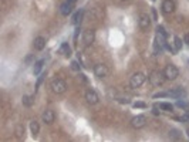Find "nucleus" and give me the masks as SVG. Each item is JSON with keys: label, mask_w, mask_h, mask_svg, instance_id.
I'll use <instances>...</instances> for the list:
<instances>
[{"label": "nucleus", "mask_w": 189, "mask_h": 142, "mask_svg": "<svg viewBox=\"0 0 189 142\" xmlns=\"http://www.w3.org/2000/svg\"><path fill=\"white\" fill-rule=\"evenodd\" d=\"M51 90L54 91L55 94H63L67 90V82L61 78H55L51 81Z\"/></svg>", "instance_id": "f257e3e1"}, {"label": "nucleus", "mask_w": 189, "mask_h": 142, "mask_svg": "<svg viewBox=\"0 0 189 142\" xmlns=\"http://www.w3.org/2000/svg\"><path fill=\"white\" fill-rule=\"evenodd\" d=\"M164 76H165L166 80H176V77L179 76V70L176 68L175 66H172V64H169V66L165 67V70H164Z\"/></svg>", "instance_id": "f03ea898"}, {"label": "nucleus", "mask_w": 189, "mask_h": 142, "mask_svg": "<svg viewBox=\"0 0 189 142\" xmlns=\"http://www.w3.org/2000/svg\"><path fill=\"white\" fill-rule=\"evenodd\" d=\"M145 78H147V77L144 76L142 73H135L134 76L131 77V80H129V85H131L132 88H139V87L145 82Z\"/></svg>", "instance_id": "7ed1b4c3"}, {"label": "nucleus", "mask_w": 189, "mask_h": 142, "mask_svg": "<svg viewBox=\"0 0 189 142\" xmlns=\"http://www.w3.org/2000/svg\"><path fill=\"white\" fill-rule=\"evenodd\" d=\"M164 80H165V76H164V73H159V71H154L149 76V81L154 85H162Z\"/></svg>", "instance_id": "20e7f679"}, {"label": "nucleus", "mask_w": 189, "mask_h": 142, "mask_svg": "<svg viewBox=\"0 0 189 142\" xmlns=\"http://www.w3.org/2000/svg\"><path fill=\"white\" fill-rule=\"evenodd\" d=\"M138 24H139V28H141V30H148L149 26H151V19H149V16L145 14V13L139 14Z\"/></svg>", "instance_id": "39448f33"}, {"label": "nucleus", "mask_w": 189, "mask_h": 142, "mask_svg": "<svg viewBox=\"0 0 189 142\" xmlns=\"http://www.w3.org/2000/svg\"><path fill=\"white\" fill-rule=\"evenodd\" d=\"M94 74L98 78H104L108 74V68H107L105 64H97V66L94 67Z\"/></svg>", "instance_id": "423d86ee"}, {"label": "nucleus", "mask_w": 189, "mask_h": 142, "mask_svg": "<svg viewBox=\"0 0 189 142\" xmlns=\"http://www.w3.org/2000/svg\"><path fill=\"white\" fill-rule=\"evenodd\" d=\"M85 99H87L88 104L94 105V104H97L100 98H98V94L94 90H87L85 91Z\"/></svg>", "instance_id": "0eeeda50"}, {"label": "nucleus", "mask_w": 189, "mask_h": 142, "mask_svg": "<svg viewBox=\"0 0 189 142\" xmlns=\"http://www.w3.org/2000/svg\"><path fill=\"white\" fill-rule=\"evenodd\" d=\"M94 38H95V33H94V30H85L84 34H83L84 46H90V44L94 41Z\"/></svg>", "instance_id": "6e6552de"}, {"label": "nucleus", "mask_w": 189, "mask_h": 142, "mask_svg": "<svg viewBox=\"0 0 189 142\" xmlns=\"http://www.w3.org/2000/svg\"><path fill=\"white\" fill-rule=\"evenodd\" d=\"M176 5H175V2L174 0H164L162 2V11L164 13H172L174 10H175Z\"/></svg>", "instance_id": "1a4fd4ad"}, {"label": "nucleus", "mask_w": 189, "mask_h": 142, "mask_svg": "<svg viewBox=\"0 0 189 142\" xmlns=\"http://www.w3.org/2000/svg\"><path fill=\"white\" fill-rule=\"evenodd\" d=\"M132 127L134 128H142L145 124H147V118L144 117V115H137V117H134L132 118Z\"/></svg>", "instance_id": "9d476101"}, {"label": "nucleus", "mask_w": 189, "mask_h": 142, "mask_svg": "<svg viewBox=\"0 0 189 142\" xmlns=\"http://www.w3.org/2000/svg\"><path fill=\"white\" fill-rule=\"evenodd\" d=\"M165 38H166V33H165V28L162 27V26H159V27L157 28V43H159V44H162V46H165Z\"/></svg>", "instance_id": "9b49d317"}, {"label": "nucleus", "mask_w": 189, "mask_h": 142, "mask_svg": "<svg viewBox=\"0 0 189 142\" xmlns=\"http://www.w3.org/2000/svg\"><path fill=\"white\" fill-rule=\"evenodd\" d=\"M55 119V114L54 111H51V109H47L46 112L43 114V121L46 124H53Z\"/></svg>", "instance_id": "f8f14e48"}, {"label": "nucleus", "mask_w": 189, "mask_h": 142, "mask_svg": "<svg viewBox=\"0 0 189 142\" xmlns=\"http://www.w3.org/2000/svg\"><path fill=\"white\" fill-rule=\"evenodd\" d=\"M33 46H34V48H36V50L41 51L43 48L46 47V38H44V37H36V38H34Z\"/></svg>", "instance_id": "ddd939ff"}, {"label": "nucleus", "mask_w": 189, "mask_h": 142, "mask_svg": "<svg viewBox=\"0 0 189 142\" xmlns=\"http://www.w3.org/2000/svg\"><path fill=\"white\" fill-rule=\"evenodd\" d=\"M185 95H186V91L182 88H176V90H172L168 92V97H174V98H182Z\"/></svg>", "instance_id": "4468645a"}, {"label": "nucleus", "mask_w": 189, "mask_h": 142, "mask_svg": "<svg viewBox=\"0 0 189 142\" xmlns=\"http://www.w3.org/2000/svg\"><path fill=\"white\" fill-rule=\"evenodd\" d=\"M60 11L63 16H68L71 11H73V5L71 3H68V2H65V3H63L60 7Z\"/></svg>", "instance_id": "2eb2a0df"}, {"label": "nucleus", "mask_w": 189, "mask_h": 142, "mask_svg": "<svg viewBox=\"0 0 189 142\" xmlns=\"http://www.w3.org/2000/svg\"><path fill=\"white\" fill-rule=\"evenodd\" d=\"M83 17H84V10H78L77 13L74 14V17H73V23L75 24V26H78V24L81 23Z\"/></svg>", "instance_id": "dca6fc26"}, {"label": "nucleus", "mask_w": 189, "mask_h": 142, "mask_svg": "<svg viewBox=\"0 0 189 142\" xmlns=\"http://www.w3.org/2000/svg\"><path fill=\"white\" fill-rule=\"evenodd\" d=\"M22 102H23L24 107H31V105L34 104V98H33L31 95H23Z\"/></svg>", "instance_id": "f3484780"}, {"label": "nucleus", "mask_w": 189, "mask_h": 142, "mask_svg": "<svg viewBox=\"0 0 189 142\" xmlns=\"http://www.w3.org/2000/svg\"><path fill=\"white\" fill-rule=\"evenodd\" d=\"M30 131H31V134L34 135V137L38 134V131H40V125H38L37 121H31V122H30Z\"/></svg>", "instance_id": "a211bd4d"}, {"label": "nucleus", "mask_w": 189, "mask_h": 142, "mask_svg": "<svg viewBox=\"0 0 189 142\" xmlns=\"http://www.w3.org/2000/svg\"><path fill=\"white\" fill-rule=\"evenodd\" d=\"M60 53L63 54V56H65V57H68V56H70V53H71V50H70V46L67 44V43H63V44H61V47H60Z\"/></svg>", "instance_id": "6ab92c4d"}, {"label": "nucleus", "mask_w": 189, "mask_h": 142, "mask_svg": "<svg viewBox=\"0 0 189 142\" xmlns=\"http://www.w3.org/2000/svg\"><path fill=\"white\" fill-rule=\"evenodd\" d=\"M88 16H90V19L97 20V19L101 17V13L98 11V9H91V10H90V13H88Z\"/></svg>", "instance_id": "aec40b11"}, {"label": "nucleus", "mask_w": 189, "mask_h": 142, "mask_svg": "<svg viewBox=\"0 0 189 142\" xmlns=\"http://www.w3.org/2000/svg\"><path fill=\"white\" fill-rule=\"evenodd\" d=\"M43 64H44V60H38V61L34 64V74H38V73H40Z\"/></svg>", "instance_id": "412c9836"}, {"label": "nucleus", "mask_w": 189, "mask_h": 142, "mask_svg": "<svg viewBox=\"0 0 189 142\" xmlns=\"http://www.w3.org/2000/svg\"><path fill=\"white\" fill-rule=\"evenodd\" d=\"M159 108L165 109V111H172V109H174V107H172L171 104H168V102H161V104H159Z\"/></svg>", "instance_id": "4be33fe9"}, {"label": "nucleus", "mask_w": 189, "mask_h": 142, "mask_svg": "<svg viewBox=\"0 0 189 142\" xmlns=\"http://www.w3.org/2000/svg\"><path fill=\"white\" fill-rule=\"evenodd\" d=\"M174 44H175V48H176V51H178V50H181V48H182V40H181L179 37H175V38H174Z\"/></svg>", "instance_id": "5701e85b"}, {"label": "nucleus", "mask_w": 189, "mask_h": 142, "mask_svg": "<svg viewBox=\"0 0 189 142\" xmlns=\"http://www.w3.org/2000/svg\"><path fill=\"white\" fill-rule=\"evenodd\" d=\"M176 105H178L179 108H188V107H189V104H188V102H185V101H178V104H176Z\"/></svg>", "instance_id": "b1692460"}, {"label": "nucleus", "mask_w": 189, "mask_h": 142, "mask_svg": "<svg viewBox=\"0 0 189 142\" xmlns=\"http://www.w3.org/2000/svg\"><path fill=\"white\" fill-rule=\"evenodd\" d=\"M134 108H147V104L145 102H135Z\"/></svg>", "instance_id": "393cba45"}, {"label": "nucleus", "mask_w": 189, "mask_h": 142, "mask_svg": "<svg viewBox=\"0 0 189 142\" xmlns=\"http://www.w3.org/2000/svg\"><path fill=\"white\" fill-rule=\"evenodd\" d=\"M23 127H20V125H18L17 128H16V134H17V137H22V135H23Z\"/></svg>", "instance_id": "a878e982"}, {"label": "nucleus", "mask_w": 189, "mask_h": 142, "mask_svg": "<svg viewBox=\"0 0 189 142\" xmlns=\"http://www.w3.org/2000/svg\"><path fill=\"white\" fill-rule=\"evenodd\" d=\"M71 68H73L74 71H80V66H78V63H77V61H73V63H71Z\"/></svg>", "instance_id": "bb28decb"}, {"label": "nucleus", "mask_w": 189, "mask_h": 142, "mask_svg": "<svg viewBox=\"0 0 189 142\" xmlns=\"http://www.w3.org/2000/svg\"><path fill=\"white\" fill-rule=\"evenodd\" d=\"M162 97H168V92H158L154 95V98H162Z\"/></svg>", "instance_id": "cd10ccee"}, {"label": "nucleus", "mask_w": 189, "mask_h": 142, "mask_svg": "<svg viewBox=\"0 0 189 142\" xmlns=\"http://www.w3.org/2000/svg\"><path fill=\"white\" fill-rule=\"evenodd\" d=\"M184 41H185V43H186V44H188V46H189V33H186V34H185V37H184Z\"/></svg>", "instance_id": "c85d7f7f"}, {"label": "nucleus", "mask_w": 189, "mask_h": 142, "mask_svg": "<svg viewBox=\"0 0 189 142\" xmlns=\"http://www.w3.org/2000/svg\"><path fill=\"white\" fill-rule=\"evenodd\" d=\"M43 77H46V76H41V77H40V78H38V81H37V85H36L37 88L40 87V84H41V81H43Z\"/></svg>", "instance_id": "c756f323"}, {"label": "nucleus", "mask_w": 189, "mask_h": 142, "mask_svg": "<svg viewBox=\"0 0 189 142\" xmlns=\"http://www.w3.org/2000/svg\"><path fill=\"white\" fill-rule=\"evenodd\" d=\"M67 2H68V3H71V5H74V3H75L77 0H67Z\"/></svg>", "instance_id": "7c9ffc66"}, {"label": "nucleus", "mask_w": 189, "mask_h": 142, "mask_svg": "<svg viewBox=\"0 0 189 142\" xmlns=\"http://www.w3.org/2000/svg\"><path fill=\"white\" fill-rule=\"evenodd\" d=\"M186 132H188V137H189V128H188V129H186Z\"/></svg>", "instance_id": "2f4dec72"}, {"label": "nucleus", "mask_w": 189, "mask_h": 142, "mask_svg": "<svg viewBox=\"0 0 189 142\" xmlns=\"http://www.w3.org/2000/svg\"><path fill=\"white\" fill-rule=\"evenodd\" d=\"M124 2H128V0H124Z\"/></svg>", "instance_id": "473e14b6"}]
</instances>
